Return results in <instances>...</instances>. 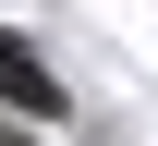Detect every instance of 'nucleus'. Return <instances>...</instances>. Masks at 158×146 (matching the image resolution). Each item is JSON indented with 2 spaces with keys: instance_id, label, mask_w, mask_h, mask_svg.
Here are the masks:
<instances>
[{
  "instance_id": "1",
  "label": "nucleus",
  "mask_w": 158,
  "mask_h": 146,
  "mask_svg": "<svg viewBox=\"0 0 158 146\" xmlns=\"http://www.w3.org/2000/svg\"><path fill=\"white\" fill-rule=\"evenodd\" d=\"M0 98H12L24 122H37V110H61V85H49V61H37L24 37H0Z\"/></svg>"
}]
</instances>
